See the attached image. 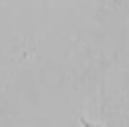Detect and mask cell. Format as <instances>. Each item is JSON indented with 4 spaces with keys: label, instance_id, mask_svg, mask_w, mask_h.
I'll list each match as a JSON object with an SVG mask.
<instances>
[{
    "label": "cell",
    "instance_id": "obj_1",
    "mask_svg": "<svg viewBox=\"0 0 129 127\" xmlns=\"http://www.w3.org/2000/svg\"><path fill=\"white\" fill-rule=\"evenodd\" d=\"M80 127H100L98 123H92L88 119H80Z\"/></svg>",
    "mask_w": 129,
    "mask_h": 127
}]
</instances>
